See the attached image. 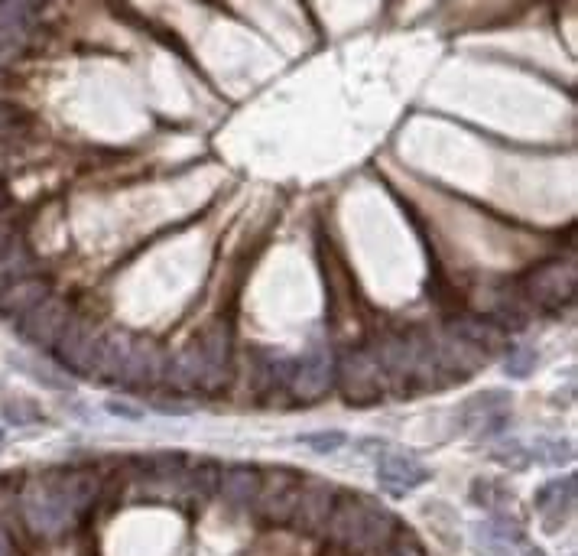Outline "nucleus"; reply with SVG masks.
<instances>
[{
    "instance_id": "f257e3e1",
    "label": "nucleus",
    "mask_w": 578,
    "mask_h": 556,
    "mask_svg": "<svg viewBox=\"0 0 578 556\" xmlns=\"http://www.w3.org/2000/svg\"><path fill=\"white\" fill-rule=\"evenodd\" d=\"M325 534L354 553H367L377 547H390L393 534H397V517L361 491H338Z\"/></svg>"
},
{
    "instance_id": "f03ea898",
    "label": "nucleus",
    "mask_w": 578,
    "mask_h": 556,
    "mask_svg": "<svg viewBox=\"0 0 578 556\" xmlns=\"http://www.w3.org/2000/svg\"><path fill=\"white\" fill-rule=\"evenodd\" d=\"M335 381L341 387V394H345V400L354 407L380 404L387 391L384 368H380L374 348H348L335 365Z\"/></svg>"
},
{
    "instance_id": "7ed1b4c3",
    "label": "nucleus",
    "mask_w": 578,
    "mask_h": 556,
    "mask_svg": "<svg viewBox=\"0 0 578 556\" xmlns=\"http://www.w3.org/2000/svg\"><path fill=\"white\" fill-rule=\"evenodd\" d=\"M72 517H75V511L69 508V501H65L56 475L39 478L36 485L23 491V521L33 534L56 537L72 524Z\"/></svg>"
},
{
    "instance_id": "20e7f679",
    "label": "nucleus",
    "mask_w": 578,
    "mask_h": 556,
    "mask_svg": "<svg viewBox=\"0 0 578 556\" xmlns=\"http://www.w3.org/2000/svg\"><path fill=\"white\" fill-rule=\"evenodd\" d=\"M523 296L543 313H562L575 300V267L572 261H546L523 277Z\"/></svg>"
},
{
    "instance_id": "39448f33",
    "label": "nucleus",
    "mask_w": 578,
    "mask_h": 556,
    "mask_svg": "<svg viewBox=\"0 0 578 556\" xmlns=\"http://www.w3.org/2000/svg\"><path fill=\"white\" fill-rule=\"evenodd\" d=\"M302 478L306 475L289 469V465H277V469H270V472H260V491L254 498V508L267 524H286L289 517H293Z\"/></svg>"
},
{
    "instance_id": "423d86ee",
    "label": "nucleus",
    "mask_w": 578,
    "mask_h": 556,
    "mask_svg": "<svg viewBox=\"0 0 578 556\" xmlns=\"http://www.w3.org/2000/svg\"><path fill=\"white\" fill-rule=\"evenodd\" d=\"M332 384H335V361H332V355H328V348L319 342H312L296 365H289L286 387L293 391V397L306 400V404L322 400L328 391H332Z\"/></svg>"
},
{
    "instance_id": "0eeeda50",
    "label": "nucleus",
    "mask_w": 578,
    "mask_h": 556,
    "mask_svg": "<svg viewBox=\"0 0 578 556\" xmlns=\"http://www.w3.org/2000/svg\"><path fill=\"white\" fill-rule=\"evenodd\" d=\"M95 348H98L95 326L78 316L65 322L59 339L52 342V352H56L59 365L69 368L72 374H82V378H91V371H95Z\"/></svg>"
},
{
    "instance_id": "6e6552de",
    "label": "nucleus",
    "mask_w": 578,
    "mask_h": 556,
    "mask_svg": "<svg viewBox=\"0 0 578 556\" xmlns=\"http://www.w3.org/2000/svg\"><path fill=\"white\" fill-rule=\"evenodd\" d=\"M72 319V309L62 296H43L30 313H23L13 326H17L20 339L30 342L36 348H52V342L59 339V332L65 329V322Z\"/></svg>"
},
{
    "instance_id": "1a4fd4ad",
    "label": "nucleus",
    "mask_w": 578,
    "mask_h": 556,
    "mask_svg": "<svg viewBox=\"0 0 578 556\" xmlns=\"http://www.w3.org/2000/svg\"><path fill=\"white\" fill-rule=\"evenodd\" d=\"M335 495H338V488L322 482V478H302L296 508H293V517H289V521H293V527L302 530V534H325Z\"/></svg>"
},
{
    "instance_id": "9d476101",
    "label": "nucleus",
    "mask_w": 578,
    "mask_h": 556,
    "mask_svg": "<svg viewBox=\"0 0 578 556\" xmlns=\"http://www.w3.org/2000/svg\"><path fill=\"white\" fill-rule=\"evenodd\" d=\"M33 10L36 0H0V66L26 53Z\"/></svg>"
},
{
    "instance_id": "9b49d317",
    "label": "nucleus",
    "mask_w": 578,
    "mask_h": 556,
    "mask_svg": "<svg viewBox=\"0 0 578 556\" xmlns=\"http://www.w3.org/2000/svg\"><path fill=\"white\" fill-rule=\"evenodd\" d=\"M163 368H166V355L163 348L140 339L134 335V345H130V355L124 361V371L117 378V387H127V391H143V387H153L163 381Z\"/></svg>"
},
{
    "instance_id": "f8f14e48",
    "label": "nucleus",
    "mask_w": 578,
    "mask_h": 556,
    "mask_svg": "<svg viewBox=\"0 0 578 556\" xmlns=\"http://www.w3.org/2000/svg\"><path fill=\"white\" fill-rule=\"evenodd\" d=\"M377 482L387 495H410L419 485L429 482V469L419 459L406 456V452H384L377 459Z\"/></svg>"
},
{
    "instance_id": "ddd939ff",
    "label": "nucleus",
    "mask_w": 578,
    "mask_h": 556,
    "mask_svg": "<svg viewBox=\"0 0 578 556\" xmlns=\"http://www.w3.org/2000/svg\"><path fill=\"white\" fill-rule=\"evenodd\" d=\"M510 417V394L504 391H488L478 394L462 404V423L465 430H471L475 436H494L507 426Z\"/></svg>"
},
{
    "instance_id": "4468645a",
    "label": "nucleus",
    "mask_w": 578,
    "mask_h": 556,
    "mask_svg": "<svg viewBox=\"0 0 578 556\" xmlns=\"http://www.w3.org/2000/svg\"><path fill=\"white\" fill-rule=\"evenodd\" d=\"M572 508H575V475L553 478V482H546L536 491V511L543 514L549 534H556V530L566 524Z\"/></svg>"
},
{
    "instance_id": "2eb2a0df",
    "label": "nucleus",
    "mask_w": 578,
    "mask_h": 556,
    "mask_svg": "<svg viewBox=\"0 0 578 556\" xmlns=\"http://www.w3.org/2000/svg\"><path fill=\"white\" fill-rule=\"evenodd\" d=\"M130 345H134V335L121 332V329L98 335L95 371H91V378L104 381V384H117V378H121V371H124V361L130 355Z\"/></svg>"
},
{
    "instance_id": "dca6fc26",
    "label": "nucleus",
    "mask_w": 578,
    "mask_h": 556,
    "mask_svg": "<svg viewBox=\"0 0 578 556\" xmlns=\"http://www.w3.org/2000/svg\"><path fill=\"white\" fill-rule=\"evenodd\" d=\"M49 296V280L39 277V274H30V277H20L7 283L4 290H0V316L7 322H17L23 313H30V309Z\"/></svg>"
},
{
    "instance_id": "f3484780",
    "label": "nucleus",
    "mask_w": 578,
    "mask_h": 556,
    "mask_svg": "<svg viewBox=\"0 0 578 556\" xmlns=\"http://www.w3.org/2000/svg\"><path fill=\"white\" fill-rule=\"evenodd\" d=\"M257 491H260V469H257V465L238 462V465L221 469L218 495L225 498L228 504H234V508H251Z\"/></svg>"
},
{
    "instance_id": "a211bd4d",
    "label": "nucleus",
    "mask_w": 578,
    "mask_h": 556,
    "mask_svg": "<svg viewBox=\"0 0 578 556\" xmlns=\"http://www.w3.org/2000/svg\"><path fill=\"white\" fill-rule=\"evenodd\" d=\"M30 274H36V257L30 251V244L20 235H13L4 248H0V290H4L7 283L30 277Z\"/></svg>"
},
{
    "instance_id": "6ab92c4d",
    "label": "nucleus",
    "mask_w": 578,
    "mask_h": 556,
    "mask_svg": "<svg viewBox=\"0 0 578 556\" xmlns=\"http://www.w3.org/2000/svg\"><path fill=\"white\" fill-rule=\"evenodd\" d=\"M452 335H458V339H465L468 345L481 348L484 355H491L494 348H501L504 342V329H497L491 319H458L452 322Z\"/></svg>"
},
{
    "instance_id": "aec40b11",
    "label": "nucleus",
    "mask_w": 578,
    "mask_h": 556,
    "mask_svg": "<svg viewBox=\"0 0 578 556\" xmlns=\"http://www.w3.org/2000/svg\"><path fill=\"white\" fill-rule=\"evenodd\" d=\"M218 482H221V465L215 459H202L195 462L192 469H186V485L195 498H212L218 495Z\"/></svg>"
},
{
    "instance_id": "412c9836",
    "label": "nucleus",
    "mask_w": 578,
    "mask_h": 556,
    "mask_svg": "<svg viewBox=\"0 0 578 556\" xmlns=\"http://www.w3.org/2000/svg\"><path fill=\"white\" fill-rule=\"evenodd\" d=\"M504 368H507L510 378H530V371L536 368V352L527 345H510Z\"/></svg>"
},
{
    "instance_id": "4be33fe9",
    "label": "nucleus",
    "mask_w": 578,
    "mask_h": 556,
    "mask_svg": "<svg viewBox=\"0 0 578 556\" xmlns=\"http://www.w3.org/2000/svg\"><path fill=\"white\" fill-rule=\"evenodd\" d=\"M299 443L306 449H312V452H319V456H328V452H338L341 446H345V433H338V430L306 433V436H299Z\"/></svg>"
},
{
    "instance_id": "5701e85b",
    "label": "nucleus",
    "mask_w": 578,
    "mask_h": 556,
    "mask_svg": "<svg viewBox=\"0 0 578 556\" xmlns=\"http://www.w3.org/2000/svg\"><path fill=\"white\" fill-rule=\"evenodd\" d=\"M4 417L10 423H36L43 413H39L36 404H26V400H17V404H4Z\"/></svg>"
},
{
    "instance_id": "b1692460",
    "label": "nucleus",
    "mask_w": 578,
    "mask_h": 556,
    "mask_svg": "<svg viewBox=\"0 0 578 556\" xmlns=\"http://www.w3.org/2000/svg\"><path fill=\"white\" fill-rule=\"evenodd\" d=\"M501 449H504V452H494V459L510 465V469H523V465L530 462V452L523 449L520 443H507V446H501Z\"/></svg>"
},
{
    "instance_id": "393cba45",
    "label": "nucleus",
    "mask_w": 578,
    "mask_h": 556,
    "mask_svg": "<svg viewBox=\"0 0 578 556\" xmlns=\"http://www.w3.org/2000/svg\"><path fill=\"white\" fill-rule=\"evenodd\" d=\"M20 124H23V111L17 105H7V101H0V140L17 131Z\"/></svg>"
},
{
    "instance_id": "a878e982",
    "label": "nucleus",
    "mask_w": 578,
    "mask_h": 556,
    "mask_svg": "<svg viewBox=\"0 0 578 556\" xmlns=\"http://www.w3.org/2000/svg\"><path fill=\"white\" fill-rule=\"evenodd\" d=\"M390 556H423V550H419V543L413 537H403L390 547Z\"/></svg>"
},
{
    "instance_id": "bb28decb",
    "label": "nucleus",
    "mask_w": 578,
    "mask_h": 556,
    "mask_svg": "<svg viewBox=\"0 0 578 556\" xmlns=\"http://www.w3.org/2000/svg\"><path fill=\"white\" fill-rule=\"evenodd\" d=\"M17 235V231H13V225H7V222H0V248H4V244Z\"/></svg>"
},
{
    "instance_id": "cd10ccee",
    "label": "nucleus",
    "mask_w": 578,
    "mask_h": 556,
    "mask_svg": "<svg viewBox=\"0 0 578 556\" xmlns=\"http://www.w3.org/2000/svg\"><path fill=\"white\" fill-rule=\"evenodd\" d=\"M0 556H10V543H7V534L0 530Z\"/></svg>"
},
{
    "instance_id": "c85d7f7f",
    "label": "nucleus",
    "mask_w": 578,
    "mask_h": 556,
    "mask_svg": "<svg viewBox=\"0 0 578 556\" xmlns=\"http://www.w3.org/2000/svg\"><path fill=\"white\" fill-rule=\"evenodd\" d=\"M4 209H7V196L0 192V215H4Z\"/></svg>"
},
{
    "instance_id": "c756f323",
    "label": "nucleus",
    "mask_w": 578,
    "mask_h": 556,
    "mask_svg": "<svg viewBox=\"0 0 578 556\" xmlns=\"http://www.w3.org/2000/svg\"><path fill=\"white\" fill-rule=\"evenodd\" d=\"M0 88H7V72L0 69Z\"/></svg>"
},
{
    "instance_id": "7c9ffc66",
    "label": "nucleus",
    "mask_w": 578,
    "mask_h": 556,
    "mask_svg": "<svg viewBox=\"0 0 578 556\" xmlns=\"http://www.w3.org/2000/svg\"><path fill=\"white\" fill-rule=\"evenodd\" d=\"M0 443H4V430H0Z\"/></svg>"
}]
</instances>
